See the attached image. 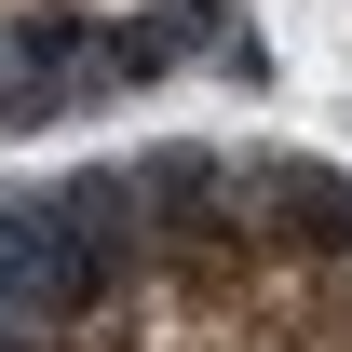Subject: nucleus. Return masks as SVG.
Segmentation results:
<instances>
[{
    "mask_svg": "<svg viewBox=\"0 0 352 352\" xmlns=\"http://www.w3.org/2000/svg\"><path fill=\"white\" fill-rule=\"evenodd\" d=\"M0 352H352V163L163 109L14 149Z\"/></svg>",
    "mask_w": 352,
    "mask_h": 352,
    "instance_id": "1",
    "label": "nucleus"
},
{
    "mask_svg": "<svg viewBox=\"0 0 352 352\" xmlns=\"http://www.w3.org/2000/svg\"><path fill=\"white\" fill-rule=\"evenodd\" d=\"M271 54V0H0V163L204 109Z\"/></svg>",
    "mask_w": 352,
    "mask_h": 352,
    "instance_id": "2",
    "label": "nucleus"
}]
</instances>
